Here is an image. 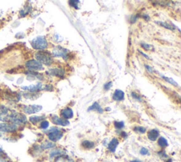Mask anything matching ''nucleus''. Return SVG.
Instances as JSON below:
<instances>
[{"label":"nucleus","mask_w":181,"mask_h":162,"mask_svg":"<svg viewBox=\"0 0 181 162\" xmlns=\"http://www.w3.org/2000/svg\"><path fill=\"white\" fill-rule=\"evenodd\" d=\"M91 110H95V111L98 112V113L100 114H102L103 112V110L102 109V107H100V105L96 102L93 103L91 107H89L88 108V111H91Z\"/></svg>","instance_id":"15"},{"label":"nucleus","mask_w":181,"mask_h":162,"mask_svg":"<svg viewBox=\"0 0 181 162\" xmlns=\"http://www.w3.org/2000/svg\"><path fill=\"white\" fill-rule=\"evenodd\" d=\"M131 162H141V161H138V160H135V161H132Z\"/></svg>","instance_id":"37"},{"label":"nucleus","mask_w":181,"mask_h":162,"mask_svg":"<svg viewBox=\"0 0 181 162\" xmlns=\"http://www.w3.org/2000/svg\"><path fill=\"white\" fill-rule=\"evenodd\" d=\"M118 144H119L118 140H117L116 138H113V139L111 140V142L109 143L108 147V149L111 152H116V148L117 147V145H118Z\"/></svg>","instance_id":"14"},{"label":"nucleus","mask_w":181,"mask_h":162,"mask_svg":"<svg viewBox=\"0 0 181 162\" xmlns=\"http://www.w3.org/2000/svg\"><path fill=\"white\" fill-rule=\"evenodd\" d=\"M10 111L7 107H6L5 105L0 104V117L6 115L8 112Z\"/></svg>","instance_id":"20"},{"label":"nucleus","mask_w":181,"mask_h":162,"mask_svg":"<svg viewBox=\"0 0 181 162\" xmlns=\"http://www.w3.org/2000/svg\"><path fill=\"white\" fill-rule=\"evenodd\" d=\"M53 56L54 57H62L64 59H67L68 50L65 48H62V46H58L53 50Z\"/></svg>","instance_id":"7"},{"label":"nucleus","mask_w":181,"mask_h":162,"mask_svg":"<svg viewBox=\"0 0 181 162\" xmlns=\"http://www.w3.org/2000/svg\"><path fill=\"white\" fill-rule=\"evenodd\" d=\"M158 24H159L161 27H163L164 28H166L167 29H170V30H173L176 29V27H175V25L173 24L172 23H168V22H157Z\"/></svg>","instance_id":"17"},{"label":"nucleus","mask_w":181,"mask_h":162,"mask_svg":"<svg viewBox=\"0 0 181 162\" xmlns=\"http://www.w3.org/2000/svg\"><path fill=\"white\" fill-rule=\"evenodd\" d=\"M65 154V152H63L62 150L61 149H55V150H53L51 151L50 154V158H53V157L55 156H60V155H62Z\"/></svg>","instance_id":"21"},{"label":"nucleus","mask_w":181,"mask_h":162,"mask_svg":"<svg viewBox=\"0 0 181 162\" xmlns=\"http://www.w3.org/2000/svg\"><path fill=\"white\" fill-rule=\"evenodd\" d=\"M82 147H83L84 149H92V148L94 147V143L92 142H90V141H88V140H85L83 142H82Z\"/></svg>","instance_id":"19"},{"label":"nucleus","mask_w":181,"mask_h":162,"mask_svg":"<svg viewBox=\"0 0 181 162\" xmlns=\"http://www.w3.org/2000/svg\"><path fill=\"white\" fill-rule=\"evenodd\" d=\"M115 127L117 129H122L124 126L123 122H115Z\"/></svg>","instance_id":"30"},{"label":"nucleus","mask_w":181,"mask_h":162,"mask_svg":"<svg viewBox=\"0 0 181 162\" xmlns=\"http://www.w3.org/2000/svg\"><path fill=\"white\" fill-rule=\"evenodd\" d=\"M36 58L37 61H39L41 64L45 65H50L53 62V55L50 53L45 51H40L36 53Z\"/></svg>","instance_id":"2"},{"label":"nucleus","mask_w":181,"mask_h":162,"mask_svg":"<svg viewBox=\"0 0 181 162\" xmlns=\"http://www.w3.org/2000/svg\"><path fill=\"white\" fill-rule=\"evenodd\" d=\"M43 109L41 105H26L23 107V111L26 114H34L36 112H38Z\"/></svg>","instance_id":"8"},{"label":"nucleus","mask_w":181,"mask_h":162,"mask_svg":"<svg viewBox=\"0 0 181 162\" xmlns=\"http://www.w3.org/2000/svg\"><path fill=\"white\" fill-rule=\"evenodd\" d=\"M0 120L4 123H11L21 125L26 123L27 119L24 114L16 111H9L6 115L0 117Z\"/></svg>","instance_id":"1"},{"label":"nucleus","mask_w":181,"mask_h":162,"mask_svg":"<svg viewBox=\"0 0 181 162\" xmlns=\"http://www.w3.org/2000/svg\"><path fill=\"white\" fill-rule=\"evenodd\" d=\"M134 130H135V131H136V132H138L140 134H143L146 132V128L142 127H135V129H134Z\"/></svg>","instance_id":"28"},{"label":"nucleus","mask_w":181,"mask_h":162,"mask_svg":"<svg viewBox=\"0 0 181 162\" xmlns=\"http://www.w3.org/2000/svg\"><path fill=\"white\" fill-rule=\"evenodd\" d=\"M141 46H142L144 49H145L146 51H150V50H152V49L154 48V47H153L151 45H149V44H141Z\"/></svg>","instance_id":"29"},{"label":"nucleus","mask_w":181,"mask_h":162,"mask_svg":"<svg viewBox=\"0 0 181 162\" xmlns=\"http://www.w3.org/2000/svg\"><path fill=\"white\" fill-rule=\"evenodd\" d=\"M79 4H80L79 0H69V5L76 9H79Z\"/></svg>","instance_id":"24"},{"label":"nucleus","mask_w":181,"mask_h":162,"mask_svg":"<svg viewBox=\"0 0 181 162\" xmlns=\"http://www.w3.org/2000/svg\"><path fill=\"white\" fill-rule=\"evenodd\" d=\"M167 162H172V159H169V160L167 161Z\"/></svg>","instance_id":"38"},{"label":"nucleus","mask_w":181,"mask_h":162,"mask_svg":"<svg viewBox=\"0 0 181 162\" xmlns=\"http://www.w3.org/2000/svg\"><path fill=\"white\" fill-rule=\"evenodd\" d=\"M132 98H134V99L137 100V101H140V102H142V98H141L140 95H138L137 93H132Z\"/></svg>","instance_id":"32"},{"label":"nucleus","mask_w":181,"mask_h":162,"mask_svg":"<svg viewBox=\"0 0 181 162\" xmlns=\"http://www.w3.org/2000/svg\"><path fill=\"white\" fill-rule=\"evenodd\" d=\"M26 67L30 71H34V70H41L43 69V65L41 64L37 60H30L26 63Z\"/></svg>","instance_id":"6"},{"label":"nucleus","mask_w":181,"mask_h":162,"mask_svg":"<svg viewBox=\"0 0 181 162\" xmlns=\"http://www.w3.org/2000/svg\"><path fill=\"white\" fill-rule=\"evenodd\" d=\"M158 144L161 147H165L168 146V142L164 137H160L158 141Z\"/></svg>","instance_id":"25"},{"label":"nucleus","mask_w":181,"mask_h":162,"mask_svg":"<svg viewBox=\"0 0 181 162\" xmlns=\"http://www.w3.org/2000/svg\"><path fill=\"white\" fill-rule=\"evenodd\" d=\"M30 9H31V7H26L24 9H23V10L21 11L20 12V15L22 16V17H23V16H26L28 14H29L30 12Z\"/></svg>","instance_id":"27"},{"label":"nucleus","mask_w":181,"mask_h":162,"mask_svg":"<svg viewBox=\"0 0 181 162\" xmlns=\"http://www.w3.org/2000/svg\"><path fill=\"white\" fill-rule=\"evenodd\" d=\"M162 77H163V78L166 81L168 82V83L171 84V85H173L174 86H178V83H176V82L172 78H170V77H166V76H162Z\"/></svg>","instance_id":"26"},{"label":"nucleus","mask_w":181,"mask_h":162,"mask_svg":"<svg viewBox=\"0 0 181 162\" xmlns=\"http://www.w3.org/2000/svg\"><path fill=\"white\" fill-rule=\"evenodd\" d=\"M112 99L116 101H122L124 99V93L120 90H116L112 95Z\"/></svg>","instance_id":"12"},{"label":"nucleus","mask_w":181,"mask_h":162,"mask_svg":"<svg viewBox=\"0 0 181 162\" xmlns=\"http://www.w3.org/2000/svg\"><path fill=\"white\" fill-rule=\"evenodd\" d=\"M55 162H74V161L72 159H70L69 156H65L64 154H62L57 156V158L55 160Z\"/></svg>","instance_id":"18"},{"label":"nucleus","mask_w":181,"mask_h":162,"mask_svg":"<svg viewBox=\"0 0 181 162\" xmlns=\"http://www.w3.org/2000/svg\"><path fill=\"white\" fill-rule=\"evenodd\" d=\"M52 121L53 123L55 124H57V125H60V126H67L69 124V122L67 120V119H62V118H60L58 116H53L52 117Z\"/></svg>","instance_id":"10"},{"label":"nucleus","mask_w":181,"mask_h":162,"mask_svg":"<svg viewBox=\"0 0 181 162\" xmlns=\"http://www.w3.org/2000/svg\"><path fill=\"white\" fill-rule=\"evenodd\" d=\"M1 136H2V135H1V133H0V137H1Z\"/></svg>","instance_id":"39"},{"label":"nucleus","mask_w":181,"mask_h":162,"mask_svg":"<svg viewBox=\"0 0 181 162\" xmlns=\"http://www.w3.org/2000/svg\"><path fill=\"white\" fill-rule=\"evenodd\" d=\"M112 85V82H108V83H105L104 85V89L105 90H108L109 89L111 88V87Z\"/></svg>","instance_id":"33"},{"label":"nucleus","mask_w":181,"mask_h":162,"mask_svg":"<svg viewBox=\"0 0 181 162\" xmlns=\"http://www.w3.org/2000/svg\"><path fill=\"white\" fill-rule=\"evenodd\" d=\"M145 67H146V69H147L148 70V71H149V72H150V73H153V72H154V69H153V68L150 67L149 65H145Z\"/></svg>","instance_id":"35"},{"label":"nucleus","mask_w":181,"mask_h":162,"mask_svg":"<svg viewBox=\"0 0 181 162\" xmlns=\"http://www.w3.org/2000/svg\"><path fill=\"white\" fill-rule=\"evenodd\" d=\"M61 115L62 116L64 119H70L74 115V113H73V111L71 108L67 107L66 109L62 110Z\"/></svg>","instance_id":"13"},{"label":"nucleus","mask_w":181,"mask_h":162,"mask_svg":"<svg viewBox=\"0 0 181 162\" xmlns=\"http://www.w3.org/2000/svg\"><path fill=\"white\" fill-rule=\"evenodd\" d=\"M22 88L23 89V90H28L30 93L38 92V91H41L42 90H43V89H45L43 88V84L41 83H37V84H36V85H31L30 86H23V87H22Z\"/></svg>","instance_id":"9"},{"label":"nucleus","mask_w":181,"mask_h":162,"mask_svg":"<svg viewBox=\"0 0 181 162\" xmlns=\"http://www.w3.org/2000/svg\"><path fill=\"white\" fill-rule=\"evenodd\" d=\"M140 53H141V54H142V55H143V56H144V57H145L146 58H148V59H150V58L149 57V56H147V55H146V54H144V53H143V52H141V51H140Z\"/></svg>","instance_id":"36"},{"label":"nucleus","mask_w":181,"mask_h":162,"mask_svg":"<svg viewBox=\"0 0 181 162\" xmlns=\"http://www.w3.org/2000/svg\"><path fill=\"white\" fill-rule=\"evenodd\" d=\"M49 127V123L48 121H43L41 124V129H43V130H46Z\"/></svg>","instance_id":"31"},{"label":"nucleus","mask_w":181,"mask_h":162,"mask_svg":"<svg viewBox=\"0 0 181 162\" xmlns=\"http://www.w3.org/2000/svg\"><path fill=\"white\" fill-rule=\"evenodd\" d=\"M45 119L44 117H40V116H33L30 117L29 118V120L30 123H32L33 124H36L38 122L43 120V119Z\"/></svg>","instance_id":"22"},{"label":"nucleus","mask_w":181,"mask_h":162,"mask_svg":"<svg viewBox=\"0 0 181 162\" xmlns=\"http://www.w3.org/2000/svg\"><path fill=\"white\" fill-rule=\"evenodd\" d=\"M63 134L60 130L55 127L51 128V130H49L48 132V137L49 139L53 142H56V141L60 140L62 137Z\"/></svg>","instance_id":"5"},{"label":"nucleus","mask_w":181,"mask_h":162,"mask_svg":"<svg viewBox=\"0 0 181 162\" xmlns=\"http://www.w3.org/2000/svg\"><path fill=\"white\" fill-rule=\"evenodd\" d=\"M48 74L52 75V76H57L60 77H62L65 75V71L62 69H50L48 72Z\"/></svg>","instance_id":"11"},{"label":"nucleus","mask_w":181,"mask_h":162,"mask_svg":"<svg viewBox=\"0 0 181 162\" xmlns=\"http://www.w3.org/2000/svg\"><path fill=\"white\" fill-rule=\"evenodd\" d=\"M140 154L142 155H147L149 154V150L146 148H142L140 150Z\"/></svg>","instance_id":"34"},{"label":"nucleus","mask_w":181,"mask_h":162,"mask_svg":"<svg viewBox=\"0 0 181 162\" xmlns=\"http://www.w3.org/2000/svg\"><path fill=\"white\" fill-rule=\"evenodd\" d=\"M18 129V125L11 123H0V131L2 132L12 133L14 132Z\"/></svg>","instance_id":"4"},{"label":"nucleus","mask_w":181,"mask_h":162,"mask_svg":"<svg viewBox=\"0 0 181 162\" xmlns=\"http://www.w3.org/2000/svg\"><path fill=\"white\" fill-rule=\"evenodd\" d=\"M159 132L158 130H152L151 131H149V133H148V138L151 141H155L159 137Z\"/></svg>","instance_id":"16"},{"label":"nucleus","mask_w":181,"mask_h":162,"mask_svg":"<svg viewBox=\"0 0 181 162\" xmlns=\"http://www.w3.org/2000/svg\"><path fill=\"white\" fill-rule=\"evenodd\" d=\"M55 146V144H54V143L51 142H48V141H47V142H43V144H41V147L43 149H50V148H53Z\"/></svg>","instance_id":"23"},{"label":"nucleus","mask_w":181,"mask_h":162,"mask_svg":"<svg viewBox=\"0 0 181 162\" xmlns=\"http://www.w3.org/2000/svg\"><path fill=\"white\" fill-rule=\"evenodd\" d=\"M31 46L36 50H44L47 48L48 44L45 37L39 36L32 40Z\"/></svg>","instance_id":"3"}]
</instances>
